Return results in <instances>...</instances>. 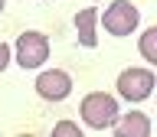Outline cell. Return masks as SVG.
Masks as SVG:
<instances>
[{
	"label": "cell",
	"instance_id": "1",
	"mask_svg": "<svg viewBox=\"0 0 157 137\" xmlns=\"http://www.w3.org/2000/svg\"><path fill=\"white\" fill-rule=\"evenodd\" d=\"M118 117V101L105 91H92L82 101V121H85L92 131H105L111 121Z\"/></svg>",
	"mask_w": 157,
	"mask_h": 137
},
{
	"label": "cell",
	"instance_id": "2",
	"mask_svg": "<svg viewBox=\"0 0 157 137\" xmlns=\"http://www.w3.org/2000/svg\"><path fill=\"white\" fill-rule=\"evenodd\" d=\"M137 20H141V13H137L134 3H128V0H115V3L105 10L101 26H105V33H111V36H131L134 26H137Z\"/></svg>",
	"mask_w": 157,
	"mask_h": 137
},
{
	"label": "cell",
	"instance_id": "3",
	"mask_svg": "<svg viewBox=\"0 0 157 137\" xmlns=\"http://www.w3.org/2000/svg\"><path fill=\"white\" fill-rule=\"evenodd\" d=\"M49 59V39L36 29H29L17 39V65L20 68H39Z\"/></svg>",
	"mask_w": 157,
	"mask_h": 137
},
{
	"label": "cell",
	"instance_id": "4",
	"mask_svg": "<svg viewBox=\"0 0 157 137\" xmlns=\"http://www.w3.org/2000/svg\"><path fill=\"white\" fill-rule=\"evenodd\" d=\"M118 91L128 101H144L154 91V72L151 68H124L118 75Z\"/></svg>",
	"mask_w": 157,
	"mask_h": 137
},
{
	"label": "cell",
	"instance_id": "5",
	"mask_svg": "<svg viewBox=\"0 0 157 137\" xmlns=\"http://www.w3.org/2000/svg\"><path fill=\"white\" fill-rule=\"evenodd\" d=\"M36 91H39V98H46V101H62V98H69V91H72V78H69V72H62V68L39 72Z\"/></svg>",
	"mask_w": 157,
	"mask_h": 137
},
{
	"label": "cell",
	"instance_id": "6",
	"mask_svg": "<svg viewBox=\"0 0 157 137\" xmlns=\"http://www.w3.org/2000/svg\"><path fill=\"white\" fill-rule=\"evenodd\" d=\"M95 23H98V10L88 7V10H78L75 13V33H78V43L88 49H95L98 36H95Z\"/></svg>",
	"mask_w": 157,
	"mask_h": 137
},
{
	"label": "cell",
	"instance_id": "7",
	"mask_svg": "<svg viewBox=\"0 0 157 137\" xmlns=\"http://www.w3.org/2000/svg\"><path fill=\"white\" fill-rule=\"evenodd\" d=\"M115 134L118 137H147L151 134V117L141 114V111H131V114H124L121 121H118Z\"/></svg>",
	"mask_w": 157,
	"mask_h": 137
},
{
	"label": "cell",
	"instance_id": "8",
	"mask_svg": "<svg viewBox=\"0 0 157 137\" xmlns=\"http://www.w3.org/2000/svg\"><path fill=\"white\" fill-rule=\"evenodd\" d=\"M141 56L147 62H157V29H147L141 36Z\"/></svg>",
	"mask_w": 157,
	"mask_h": 137
},
{
	"label": "cell",
	"instance_id": "9",
	"mask_svg": "<svg viewBox=\"0 0 157 137\" xmlns=\"http://www.w3.org/2000/svg\"><path fill=\"white\" fill-rule=\"evenodd\" d=\"M52 134H69V137H82V134H78V127H75V124H69V121L56 124V127H52Z\"/></svg>",
	"mask_w": 157,
	"mask_h": 137
},
{
	"label": "cell",
	"instance_id": "10",
	"mask_svg": "<svg viewBox=\"0 0 157 137\" xmlns=\"http://www.w3.org/2000/svg\"><path fill=\"white\" fill-rule=\"evenodd\" d=\"M7 62H10V46H7V43H0V72L7 68Z\"/></svg>",
	"mask_w": 157,
	"mask_h": 137
},
{
	"label": "cell",
	"instance_id": "11",
	"mask_svg": "<svg viewBox=\"0 0 157 137\" xmlns=\"http://www.w3.org/2000/svg\"><path fill=\"white\" fill-rule=\"evenodd\" d=\"M0 10H3V0H0Z\"/></svg>",
	"mask_w": 157,
	"mask_h": 137
}]
</instances>
